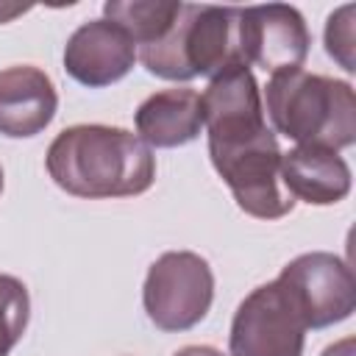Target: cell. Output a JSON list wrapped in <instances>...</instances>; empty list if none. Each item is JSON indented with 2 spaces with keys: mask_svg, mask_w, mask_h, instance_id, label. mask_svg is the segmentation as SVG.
<instances>
[{
  "mask_svg": "<svg viewBox=\"0 0 356 356\" xmlns=\"http://www.w3.org/2000/svg\"><path fill=\"white\" fill-rule=\"evenodd\" d=\"M47 172L56 186L75 197H131L150 189L156 159L125 128L72 125L47 147Z\"/></svg>",
  "mask_w": 356,
  "mask_h": 356,
  "instance_id": "1",
  "label": "cell"
},
{
  "mask_svg": "<svg viewBox=\"0 0 356 356\" xmlns=\"http://www.w3.org/2000/svg\"><path fill=\"white\" fill-rule=\"evenodd\" d=\"M136 58L147 72L167 81H192L197 75L217 78L228 70L248 67L242 47V8L239 6H195L181 3L172 28Z\"/></svg>",
  "mask_w": 356,
  "mask_h": 356,
  "instance_id": "2",
  "label": "cell"
},
{
  "mask_svg": "<svg viewBox=\"0 0 356 356\" xmlns=\"http://www.w3.org/2000/svg\"><path fill=\"white\" fill-rule=\"evenodd\" d=\"M264 97L275 131L298 145L339 150L356 139V95L345 81L303 70L275 72Z\"/></svg>",
  "mask_w": 356,
  "mask_h": 356,
  "instance_id": "3",
  "label": "cell"
},
{
  "mask_svg": "<svg viewBox=\"0 0 356 356\" xmlns=\"http://www.w3.org/2000/svg\"><path fill=\"white\" fill-rule=\"evenodd\" d=\"M209 156L242 211L259 220L292 211L295 200L281 181V150L267 125L209 134Z\"/></svg>",
  "mask_w": 356,
  "mask_h": 356,
  "instance_id": "4",
  "label": "cell"
},
{
  "mask_svg": "<svg viewBox=\"0 0 356 356\" xmlns=\"http://www.w3.org/2000/svg\"><path fill=\"white\" fill-rule=\"evenodd\" d=\"M145 312L161 331H186L197 325L214 300V275L203 256L170 250L159 256L145 278Z\"/></svg>",
  "mask_w": 356,
  "mask_h": 356,
  "instance_id": "5",
  "label": "cell"
},
{
  "mask_svg": "<svg viewBox=\"0 0 356 356\" xmlns=\"http://www.w3.org/2000/svg\"><path fill=\"white\" fill-rule=\"evenodd\" d=\"M306 323L284 284L275 278L256 286L231 323V356H300Z\"/></svg>",
  "mask_w": 356,
  "mask_h": 356,
  "instance_id": "6",
  "label": "cell"
},
{
  "mask_svg": "<svg viewBox=\"0 0 356 356\" xmlns=\"http://www.w3.org/2000/svg\"><path fill=\"white\" fill-rule=\"evenodd\" d=\"M278 281L300 309L306 328L334 325L350 317L356 306L353 273L334 253H303L281 270Z\"/></svg>",
  "mask_w": 356,
  "mask_h": 356,
  "instance_id": "7",
  "label": "cell"
},
{
  "mask_svg": "<svg viewBox=\"0 0 356 356\" xmlns=\"http://www.w3.org/2000/svg\"><path fill=\"white\" fill-rule=\"evenodd\" d=\"M309 28L298 8L284 3L242 8L245 61L259 64L270 75L300 70L309 56Z\"/></svg>",
  "mask_w": 356,
  "mask_h": 356,
  "instance_id": "8",
  "label": "cell"
},
{
  "mask_svg": "<svg viewBox=\"0 0 356 356\" xmlns=\"http://www.w3.org/2000/svg\"><path fill=\"white\" fill-rule=\"evenodd\" d=\"M136 61L134 39L111 19L81 25L64 47V70L83 86H108L131 72Z\"/></svg>",
  "mask_w": 356,
  "mask_h": 356,
  "instance_id": "9",
  "label": "cell"
},
{
  "mask_svg": "<svg viewBox=\"0 0 356 356\" xmlns=\"http://www.w3.org/2000/svg\"><path fill=\"white\" fill-rule=\"evenodd\" d=\"M53 81L31 64L0 70V134L25 139L44 131L56 114Z\"/></svg>",
  "mask_w": 356,
  "mask_h": 356,
  "instance_id": "10",
  "label": "cell"
},
{
  "mask_svg": "<svg viewBox=\"0 0 356 356\" xmlns=\"http://www.w3.org/2000/svg\"><path fill=\"white\" fill-rule=\"evenodd\" d=\"M281 181L292 200L331 206L350 192V167L337 150L295 145L289 153H281Z\"/></svg>",
  "mask_w": 356,
  "mask_h": 356,
  "instance_id": "11",
  "label": "cell"
},
{
  "mask_svg": "<svg viewBox=\"0 0 356 356\" xmlns=\"http://www.w3.org/2000/svg\"><path fill=\"white\" fill-rule=\"evenodd\" d=\"M203 106L195 89H164L136 108V134L147 147H178L200 136Z\"/></svg>",
  "mask_w": 356,
  "mask_h": 356,
  "instance_id": "12",
  "label": "cell"
},
{
  "mask_svg": "<svg viewBox=\"0 0 356 356\" xmlns=\"http://www.w3.org/2000/svg\"><path fill=\"white\" fill-rule=\"evenodd\" d=\"M103 11H106V19L120 25L134 39L136 47H147L172 28L175 17L181 14V3L175 0H128V3L108 0Z\"/></svg>",
  "mask_w": 356,
  "mask_h": 356,
  "instance_id": "13",
  "label": "cell"
},
{
  "mask_svg": "<svg viewBox=\"0 0 356 356\" xmlns=\"http://www.w3.org/2000/svg\"><path fill=\"white\" fill-rule=\"evenodd\" d=\"M31 314L28 289L19 278L0 273V356H8L11 348L25 334Z\"/></svg>",
  "mask_w": 356,
  "mask_h": 356,
  "instance_id": "14",
  "label": "cell"
},
{
  "mask_svg": "<svg viewBox=\"0 0 356 356\" xmlns=\"http://www.w3.org/2000/svg\"><path fill=\"white\" fill-rule=\"evenodd\" d=\"M353 17H356V6H342L339 11H334L328 17L325 25V50L331 58L339 61V67H345L348 72H353V47H356V33H353Z\"/></svg>",
  "mask_w": 356,
  "mask_h": 356,
  "instance_id": "15",
  "label": "cell"
},
{
  "mask_svg": "<svg viewBox=\"0 0 356 356\" xmlns=\"http://www.w3.org/2000/svg\"><path fill=\"white\" fill-rule=\"evenodd\" d=\"M31 11V6H19V3H0V22H11L14 17Z\"/></svg>",
  "mask_w": 356,
  "mask_h": 356,
  "instance_id": "16",
  "label": "cell"
},
{
  "mask_svg": "<svg viewBox=\"0 0 356 356\" xmlns=\"http://www.w3.org/2000/svg\"><path fill=\"white\" fill-rule=\"evenodd\" d=\"M172 356H222V350L209 348V345H189V348H181V350L172 353Z\"/></svg>",
  "mask_w": 356,
  "mask_h": 356,
  "instance_id": "17",
  "label": "cell"
},
{
  "mask_svg": "<svg viewBox=\"0 0 356 356\" xmlns=\"http://www.w3.org/2000/svg\"><path fill=\"white\" fill-rule=\"evenodd\" d=\"M323 356H353V339L348 337V339H342V342H337V345L325 348V350H323Z\"/></svg>",
  "mask_w": 356,
  "mask_h": 356,
  "instance_id": "18",
  "label": "cell"
},
{
  "mask_svg": "<svg viewBox=\"0 0 356 356\" xmlns=\"http://www.w3.org/2000/svg\"><path fill=\"white\" fill-rule=\"evenodd\" d=\"M0 192H3V167H0Z\"/></svg>",
  "mask_w": 356,
  "mask_h": 356,
  "instance_id": "19",
  "label": "cell"
}]
</instances>
